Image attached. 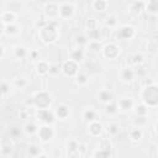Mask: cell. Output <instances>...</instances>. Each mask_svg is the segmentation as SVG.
I'll use <instances>...</instances> for the list:
<instances>
[{"instance_id": "cell-1", "label": "cell", "mask_w": 158, "mask_h": 158, "mask_svg": "<svg viewBox=\"0 0 158 158\" xmlns=\"http://www.w3.org/2000/svg\"><path fill=\"white\" fill-rule=\"evenodd\" d=\"M142 99L144 105L147 106H157L158 105V86L154 84L147 85L143 89Z\"/></svg>"}, {"instance_id": "cell-2", "label": "cell", "mask_w": 158, "mask_h": 158, "mask_svg": "<svg viewBox=\"0 0 158 158\" xmlns=\"http://www.w3.org/2000/svg\"><path fill=\"white\" fill-rule=\"evenodd\" d=\"M57 37H58V28H57L56 22L49 21V22H47V25L44 27L41 28V38L43 42L51 43V42L56 41Z\"/></svg>"}, {"instance_id": "cell-3", "label": "cell", "mask_w": 158, "mask_h": 158, "mask_svg": "<svg viewBox=\"0 0 158 158\" xmlns=\"http://www.w3.org/2000/svg\"><path fill=\"white\" fill-rule=\"evenodd\" d=\"M52 99H51V95L46 91H41V93H37L33 98V104L38 107V110H43V109H47L51 104Z\"/></svg>"}, {"instance_id": "cell-4", "label": "cell", "mask_w": 158, "mask_h": 158, "mask_svg": "<svg viewBox=\"0 0 158 158\" xmlns=\"http://www.w3.org/2000/svg\"><path fill=\"white\" fill-rule=\"evenodd\" d=\"M37 117L40 121H42L46 125H49L52 122H54V114L51 112L48 109H43V110H38L37 111Z\"/></svg>"}, {"instance_id": "cell-5", "label": "cell", "mask_w": 158, "mask_h": 158, "mask_svg": "<svg viewBox=\"0 0 158 158\" xmlns=\"http://www.w3.org/2000/svg\"><path fill=\"white\" fill-rule=\"evenodd\" d=\"M38 135H40V138H41L43 142H47V141H49V139L53 138L54 131H53V128H52L49 125H44V126L40 127Z\"/></svg>"}, {"instance_id": "cell-6", "label": "cell", "mask_w": 158, "mask_h": 158, "mask_svg": "<svg viewBox=\"0 0 158 158\" xmlns=\"http://www.w3.org/2000/svg\"><path fill=\"white\" fill-rule=\"evenodd\" d=\"M63 72L65 75H69V77H73V75H78V63L73 62L72 59L70 60H67L63 67H62Z\"/></svg>"}, {"instance_id": "cell-7", "label": "cell", "mask_w": 158, "mask_h": 158, "mask_svg": "<svg viewBox=\"0 0 158 158\" xmlns=\"http://www.w3.org/2000/svg\"><path fill=\"white\" fill-rule=\"evenodd\" d=\"M73 12H74V6H73L72 4H69V2H63V4L59 5V15H60L62 17L68 19V17H70V16L73 15Z\"/></svg>"}, {"instance_id": "cell-8", "label": "cell", "mask_w": 158, "mask_h": 158, "mask_svg": "<svg viewBox=\"0 0 158 158\" xmlns=\"http://www.w3.org/2000/svg\"><path fill=\"white\" fill-rule=\"evenodd\" d=\"M117 36L122 40H130L135 36V28L132 26H122L118 32H117Z\"/></svg>"}, {"instance_id": "cell-9", "label": "cell", "mask_w": 158, "mask_h": 158, "mask_svg": "<svg viewBox=\"0 0 158 158\" xmlns=\"http://www.w3.org/2000/svg\"><path fill=\"white\" fill-rule=\"evenodd\" d=\"M102 51H104L105 57H107V58H110V59L116 58L117 54H118V47H117L116 44H114V43L106 44V46L102 48Z\"/></svg>"}, {"instance_id": "cell-10", "label": "cell", "mask_w": 158, "mask_h": 158, "mask_svg": "<svg viewBox=\"0 0 158 158\" xmlns=\"http://www.w3.org/2000/svg\"><path fill=\"white\" fill-rule=\"evenodd\" d=\"M101 130H102V126H101L100 122H98V121H93V122L89 123V131H90L91 135H94V136H99V135L101 133Z\"/></svg>"}, {"instance_id": "cell-11", "label": "cell", "mask_w": 158, "mask_h": 158, "mask_svg": "<svg viewBox=\"0 0 158 158\" xmlns=\"http://www.w3.org/2000/svg\"><path fill=\"white\" fill-rule=\"evenodd\" d=\"M14 20H15V14L14 12H11V11H5V12H2V15H1V21H2V25H11L12 22H14Z\"/></svg>"}, {"instance_id": "cell-12", "label": "cell", "mask_w": 158, "mask_h": 158, "mask_svg": "<svg viewBox=\"0 0 158 158\" xmlns=\"http://www.w3.org/2000/svg\"><path fill=\"white\" fill-rule=\"evenodd\" d=\"M56 115L59 117V118H65L68 115H69V109L67 105H59L57 109H56Z\"/></svg>"}, {"instance_id": "cell-13", "label": "cell", "mask_w": 158, "mask_h": 158, "mask_svg": "<svg viewBox=\"0 0 158 158\" xmlns=\"http://www.w3.org/2000/svg\"><path fill=\"white\" fill-rule=\"evenodd\" d=\"M146 9L152 15L158 14V1L157 0H151V1L146 2Z\"/></svg>"}, {"instance_id": "cell-14", "label": "cell", "mask_w": 158, "mask_h": 158, "mask_svg": "<svg viewBox=\"0 0 158 158\" xmlns=\"http://www.w3.org/2000/svg\"><path fill=\"white\" fill-rule=\"evenodd\" d=\"M132 106H133V101L130 98H123L118 101V107L122 110H130Z\"/></svg>"}, {"instance_id": "cell-15", "label": "cell", "mask_w": 158, "mask_h": 158, "mask_svg": "<svg viewBox=\"0 0 158 158\" xmlns=\"http://www.w3.org/2000/svg\"><path fill=\"white\" fill-rule=\"evenodd\" d=\"M70 57H72V60H73V62L79 63V62H81V60L84 59V52H83V49L78 48V49H75V51L72 52Z\"/></svg>"}, {"instance_id": "cell-16", "label": "cell", "mask_w": 158, "mask_h": 158, "mask_svg": "<svg viewBox=\"0 0 158 158\" xmlns=\"http://www.w3.org/2000/svg\"><path fill=\"white\" fill-rule=\"evenodd\" d=\"M94 158H110V147H101V149H99Z\"/></svg>"}, {"instance_id": "cell-17", "label": "cell", "mask_w": 158, "mask_h": 158, "mask_svg": "<svg viewBox=\"0 0 158 158\" xmlns=\"http://www.w3.org/2000/svg\"><path fill=\"white\" fill-rule=\"evenodd\" d=\"M99 99L102 101V102H110L112 100V93L110 90H102L100 94H99Z\"/></svg>"}, {"instance_id": "cell-18", "label": "cell", "mask_w": 158, "mask_h": 158, "mask_svg": "<svg viewBox=\"0 0 158 158\" xmlns=\"http://www.w3.org/2000/svg\"><path fill=\"white\" fill-rule=\"evenodd\" d=\"M121 77H122V79H123V80L130 81V80H132V79H133V77H135V72H133L132 69H130V68H126V69H123V70H122Z\"/></svg>"}, {"instance_id": "cell-19", "label": "cell", "mask_w": 158, "mask_h": 158, "mask_svg": "<svg viewBox=\"0 0 158 158\" xmlns=\"http://www.w3.org/2000/svg\"><path fill=\"white\" fill-rule=\"evenodd\" d=\"M136 114L137 116H142V117H146L147 114H148V106L144 105V104H141L136 107Z\"/></svg>"}, {"instance_id": "cell-20", "label": "cell", "mask_w": 158, "mask_h": 158, "mask_svg": "<svg viewBox=\"0 0 158 158\" xmlns=\"http://www.w3.org/2000/svg\"><path fill=\"white\" fill-rule=\"evenodd\" d=\"M144 7H146V2H143V1L132 2V5H131V9H132L136 14H139L142 10H144Z\"/></svg>"}, {"instance_id": "cell-21", "label": "cell", "mask_w": 158, "mask_h": 158, "mask_svg": "<svg viewBox=\"0 0 158 158\" xmlns=\"http://www.w3.org/2000/svg\"><path fill=\"white\" fill-rule=\"evenodd\" d=\"M84 118H85L86 121H89V122L96 121V112H95L94 110L89 109V110H86V111L84 112Z\"/></svg>"}, {"instance_id": "cell-22", "label": "cell", "mask_w": 158, "mask_h": 158, "mask_svg": "<svg viewBox=\"0 0 158 158\" xmlns=\"http://www.w3.org/2000/svg\"><path fill=\"white\" fill-rule=\"evenodd\" d=\"M15 56H16L17 58H20V59L25 58V57L27 56V51H26V48L22 47V46H17V47L15 48Z\"/></svg>"}, {"instance_id": "cell-23", "label": "cell", "mask_w": 158, "mask_h": 158, "mask_svg": "<svg viewBox=\"0 0 158 158\" xmlns=\"http://www.w3.org/2000/svg\"><path fill=\"white\" fill-rule=\"evenodd\" d=\"M49 65L46 63V62H40L38 64H37V72L40 73V74H46V73H48L49 72Z\"/></svg>"}, {"instance_id": "cell-24", "label": "cell", "mask_w": 158, "mask_h": 158, "mask_svg": "<svg viewBox=\"0 0 158 158\" xmlns=\"http://www.w3.org/2000/svg\"><path fill=\"white\" fill-rule=\"evenodd\" d=\"M19 30H20V27H19L17 25L11 23V25H7V26L5 27L4 32H5V33H7V35H15V33H17V32H19Z\"/></svg>"}, {"instance_id": "cell-25", "label": "cell", "mask_w": 158, "mask_h": 158, "mask_svg": "<svg viewBox=\"0 0 158 158\" xmlns=\"http://www.w3.org/2000/svg\"><path fill=\"white\" fill-rule=\"evenodd\" d=\"M93 6H94L95 10H100V11H102V10L106 9L107 2H106L105 0H96V1L93 2Z\"/></svg>"}, {"instance_id": "cell-26", "label": "cell", "mask_w": 158, "mask_h": 158, "mask_svg": "<svg viewBox=\"0 0 158 158\" xmlns=\"http://www.w3.org/2000/svg\"><path fill=\"white\" fill-rule=\"evenodd\" d=\"M130 136H131V138H132L133 141H139V139L142 138V131H141L139 128H133V130L131 131Z\"/></svg>"}, {"instance_id": "cell-27", "label": "cell", "mask_w": 158, "mask_h": 158, "mask_svg": "<svg viewBox=\"0 0 158 158\" xmlns=\"http://www.w3.org/2000/svg\"><path fill=\"white\" fill-rule=\"evenodd\" d=\"M25 131H26V133L33 135V133L38 132V127H37L35 123H27V125L25 126Z\"/></svg>"}, {"instance_id": "cell-28", "label": "cell", "mask_w": 158, "mask_h": 158, "mask_svg": "<svg viewBox=\"0 0 158 158\" xmlns=\"http://www.w3.org/2000/svg\"><path fill=\"white\" fill-rule=\"evenodd\" d=\"M117 104H115V102H109L106 106H105V111L107 112V114H115L116 111H117Z\"/></svg>"}, {"instance_id": "cell-29", "label": "cell", "mask_w": 158, "mask_h": 158, "mask_svg": "<svg viewBox=\"0 0 158 158\" xmlns=\"http://www.w3.org/2000/svg\"><path fill=\"white\" fill-rule=\"evenodd\" d=\"M89 49L93 52H99L101 49V44L99 43V41H93L89 43Z\"/></svg>"}, {"instance_id": "cell-30", "label": "cell", "mask_w": 158, "mask_h": 158, "mask_svg": "<svg viewBox=\"0 0 158 158\" xmlns=\"http://www.w3.org/2000/svg\"><path fill=\"white\" fill-rule=\"evenodd\" d=\"M88 32H89V38H90V40H93V41H98V40H99V37H100V32H99L98 28L91 30V31H88Z\"/></svg>"}, {"instance_id": "cell-31", "label": "cell", "mask_w": 158, "mask_h": 158, "mask_svg": "<svg viewBox=\"0 0 158 158\" xmlns=\"http://www.w3.org/2000/svg\"><path fill=\"white\" fill-rule=\"evenodd\" d=\"M75 41H77V43H78L79 46H85V44H88V38H86L85 36H83V35L77 36Z\"/></svg>"}, {"instance_id": "cell-32", "label": "cell", "mask_w": 158, "mask_h": 158, "mask_svg": "<svg viewBox=\"0 0 158 158\" xmlns=\"http://www.w3.org/2000/svg\"><path fill=\"white\" fill-rule=\"evenodd\" d=\"M86 28L88 31H91V30H95L96 28V21L94 19H89L86 21Z\"/></svg>"}, {"instance_id": "cell-33", "label": "cell", "mask_w": 158, "mask_h": 158, "mask_svg": "<svg viewBox=\"0 0 158 158\" xmlns=\"http://www.w3.org/2000/svg\"><path fill=\"white\" fill-rule=\"evenodd\" d=\"M9 133H10V136H11V137L16 138V137H19V136L21 135V130H20L19 127H12V128H10Z\"/></svg>"}, {"instance_id": "cell-34", "label": "cell", "mask_w": 158, "mask_h": 158, "mask_svg": "<svg viewBox=\"0 0 158 158\" xmlns=\"http://www.w3.org/2000/svg\"><path fill=\"white\" fill-rule=\"evenodd\" d=\"M77 81H78L79 84H85V83L88 81V77H86L85 74H83V73H79V74L77 75Z\"/></svg>"}, {"instance_id": "cell-35", "label": "cell", "mask_w": 158, "mask_h": 158, "mask_svg": "<svg viewBox=\"0 0 158 158\" xmlns=\"http://www.w3.org/2000/svg\"><path fill=\"white\" fill-rule=\"evenodd\" d=\"M28 153L31 156H40V148L37 146H30L28 147Z\"/></svg>"}, {"instance_id": "cell-36", "label": "cell", "mask_w": 158, "mask_h": 158, "mask_svg": "<svg viewBox=\"0 0 158 158\" xmlns=\"http://www.w3.org/2000/svg\"><path fill=\"white\" fill-rule=\"evenodd\" d=\"M26 84H27V81H26V79L25 78H19V79H16V81H15V85L17 86V88H23V86H26Z\"/></svg>"}, {"instance_id": "cell-37", "label": "cell", "mask_w": 158, "mask_h": 158, "mask_svg": "<svg viewBox=\"0 0 158 158\" xmlns=\"http://www.w3.org/2000/svg\"><path fill=\"white\" fill-rule=\"evenodd\" d=\"M132 62H133L135 64H141V63L143 62V56H142V54H135V56L132 57Z\"/></svg>"}, {"instance_id": "cell-38", "label": "cell", "mask_w": 158, "mask_h": 158, "mask_svg": "<svg viewBox=\"0 0 158 158\" xmlns=\"http://www.w3.org/2000/svg\"><path fill=\"white\" fill-rule=\"evenodd\" d=\"M109 132H110L111 135H117V133H118V126L115 125V123L110 125V127H109Z\"/></svg>"}, {"instance_id": "cell-39", "label": "cell", "mask_w": 158, "mask_h": 158, "mask_svg": "<svg viewBox=\"0 0 158 158\" xmlns=\"http://www.w3.org/2000/svg\"><path fill=\"white\" fill-rule=\"evenodd\" d=\"M115 25H116V19H115L114 16L107 17V20H106V26H115Z\"/></svg>"}, {"instance_id": "cell-40", "label": "cell", "mask_w": 158, "mask_h": 158, "mask_svg": "<svg viewBox=\"0 0 158 158\" xmlns=\"http://www.w3.org/2000/svg\"><path fill=\"white\" fill-rule=\"evenodd\" d=\"M146 73H147L146 67H144V65H142V67L138 65V68H137V74H138V75H144Z\"/></svg>"}, {"instance_id": "cell-41", "label": "cell", "mask_w": 158, "mask_h": 158, "mask_svg": "<svg viewBox=\"0 0 158 158\" xmlns=\"http://www.w3.org/2000/svg\"><path fill=\"white\" fill-rule=\"evenodd\" d=\"M7 90H9V85H7V83H2L1 84V91H2V95H5L6 93H7Z\"/></svg>"}, {"instance_id": "cell-42", "label": "cell", "mask_w": 158, "mask_h": 158, "mask_svg": "<svg viewBox=\"0 0 158 158\" xmlns=\"http://www.w3.org/2000/svg\"><path fill=\"white\" fill-rule=\"evenodd\" d=\"M58 72H59V67H58V65H51V68H49V73L56 74V73H58Z\"/></svg>"}, {"instance_id": "cell-43", "label": "cell", "mask_w": 158, "mask_h": 158, "mask_svg": "<svg viewBox=\"0 0 158 158\" xmlns=\"http://www.w3.org/2000/svg\"><path fill=\"white\" fill-rule=\"evenodd\" d=\"M31 56H32V58H37V52H32Z\"/></svg>"}, {"instance_id": "cell-44", "label": "cell", "mask_w": 158, "mask_h": 158, "mask_svg": "<svg viewBox=\"0 0 158 158\" xmlns=\"http://www.w3.org/2000/svg\"><path fill=\"white\" fill-rule=\"evenodd\" d=\"M38 158H47V156H46V154H40Z\"/></svg>"}, {"instance_id": "cell-45", "label": "cell", "mask_w": 158, "mask_h": 158, "mask_svg": "<svg viewBox=\"0 0 158 158\" xmlns=\"http://www.w3.org/2000/svg\"><path fill=\"white\" fill-rule=\"evenodd\" d=\"M156 132L158 133V122H157V125H156Z\"/></svg>"}]
</instances>
